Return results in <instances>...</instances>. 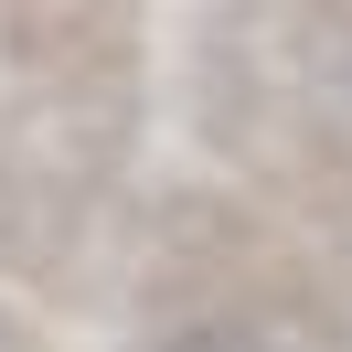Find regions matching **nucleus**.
<instances>
[{"instance_id":"f257e3e1","label":"nucleus","mask_w":352,"mask_h":352,"mask_svg":"<svg viewBox=\"0 0 352 352\" xmlns=\"http://www.w3.org/2000/svg\"><path fill=\"white\" fill-rule=\"evenodd\" d=\"M171 352H288L278 331H245V320H214V331H182Z\"/></svg>"}]
</instances>
